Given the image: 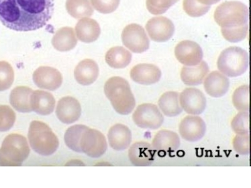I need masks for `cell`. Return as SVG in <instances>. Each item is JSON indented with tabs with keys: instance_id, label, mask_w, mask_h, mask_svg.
Returning <instances> with one entry per match:
<instances>
[{
	"instance_id": "cell-1",
	"label": "cell",
	"mask_w": 251,
	"mask_h": 188,
	"mask_svg": "<svg viewBox=\"0 0 251 188\" xmlns=\"http://www.w3.org/2000/svg\"><path fill=\"white\" fill-rule=\"evenodd\" d=\"M53 10V0H0V21L11 30H36L46 25Z\"/></svg>"
},
{
	"instance_id": "cell-2",
	"label": "cell",
	"mask_w": 251,
	"mask_h": 188,
	"mask_svg": "<svg viewBox=\"0 0 251 188\" xmlns=\"http://www.w3.org/2000/svg\"><path fill=\"white\" fill-rule=\"evenodd\" d=\"M248 9L237 1H226L216 8L214 19L221 27L224 39L237 43L246 39L248 35Z\"/></svg>"
},
{
	"instance_id": "cell-3",
	"label": "cell",
	"mask_w": 251,
	"mask_h": 188,
	"mask_svg": "<svg viewBox=\"0 0 251 188\" xmlns=\"http://www.w3.org/2000/svg\"><path fill=\"white\" fill-rule=\"evenodd\" d=\"M104 93L116 113L128 115L136 106V100L129 82L121 77H113L104 85Z\"/></svg>"
},
{
	"instance_id": "cell-4",
	"label": "cell",
	"mask_w": 251,
	"mask_h": 188,
	"mask_svg": "<svg viewBox=\"0 0 251 188\" xmlns=\"http://www.w3.org/2000/svg\"><path fill=\"white\" fill-rule=\"evenodd\" d=\"M28 136L31 148L40 155H52L59 147L57 136L48 125L39 120L31 122Z\"/></svg>"
},
{
	"instance_id": "cell-5",
	"label": "cell",
	"mask_w": 251,
	"mask_h": 188,
	"mask_svg": "<svg viewBox=\"0 0 251 188\" xmlns=\"http://www.w3.org/2000/svg\"><path fill=\"white\" fill-rule=\"evenodd\" d=\"M30 147L27 140L19 134L6 136L0 148V165L20 166L28 158Z\"/></svg>"
},
{
	"instance_id": "cell-6",
	"label": "cell",
	"mask_w": 251,
	"mask_h": 188,
	"mask_svg": "<svg viewBox=\"0 0 251 188\" xmlns=\"http://www.w3.org/2000/svg\"><path fill=\"white\" fill-rule=\"evenodd\" d=\"M217 65L220 72L227 77H239L248 70V53L241 47H228L222 51Z\"/></svg>"
},
{
	"instance_id": "cell-7",
	"label": "cell",
	"mask_w": 251,
	"mask_h": 188,
	"mask_svg": "<svg viewBox=\"0 0 251 188\" xmlns=\"http://www.w3.org/2000/svg\"><path fill=\"white\" fill-rule=\"evenodd\" d=\"M132 118L134 124L141 129H158L164 121V117L160 109L156 105L150 103L138 106Z\"/></svg>"
},
{
	"instance_id": "cell-8",
	"label": "cell",
	"mask_w": 251,
	"mask_h": 188,
	"mask_svg": "<svg viewBox=\"0 0 251 188\" xmlns=\"http://www.w3.org/2000/svg\"><path fill=\"white\" fill-rule=\"evenodd\" d=\"M122 39L124 46L132 52L141 53L150 48L149 37L140 24H132L126 26L122 32Z\"/></svg>"
},
{
	"instance_id": "cell-9",
	"label": "cell",
	"mask_w": 251,
	"mask_h": 188,
	"mask_svg": "<svg viewBox=\"0 0 251 188\" xmlns=\"http://www.w3.org/2000/svg\"><path fill=\"white\" fill-rule=\"evenodd\" d=\"M80 146L82 153L91 158H98L106 153L107 143L106 138L100 132L89 128L82 134Z\"/></svg>"
},
{
	"instance_id": "cell-10",
	"label": "cell",
	"mask_w": 251,
	"mask_h": 188,
	"mask_svg": "<svg viewBox=\"0 0 251 188\" xmlns=\"http://www.w3.org/2000/svg\"><path fill=\"white\" fill-rule=\"evenodd\" d=\"M179 100L183 111L189 115H201L207 106V99L204 94L193 87L184 89L179 96Z\"/></svg>"
},
{
	"instance_id": "cell-11",
	"label": "cell",
	"mask_w": 251,
	"mask_h": 188,
	"mask_svg": "<svg viewBox=\"0 0 251 188\" xmlns=\"http://www.w3.org/2000/svg\"><path fill=\"white\" fill-rule=\"evenodd\" d=\"M207 127L204 120L198 116H186L179 124V134L190 142L200 141L205 136Z\"/></svg>"
},
{
	"instance_id": "cell-12",
	"label": "cell",
	"mask_w": 251,
	"mask_h": 188,
	"mask_svg": "<svg viewBox=\"0 0 251 188\" xmlns=\"http://www.w3.org/2000/svg\"><path fill=\"white\" fill-rule=\"evenodd\" d=\"M175 55L183 66L193 67L202 61L203 54L201 46L196 42L184 40L176 46Z\"/></svg>"
},
{
	"instance_id": "cell-13",
	"label": "cell",
	"mask_w": 251,
	"mask_h": 188,
	"mask_svg": "<svg viewBox=\"0 0 251 188\" xmlns=\"http://www.w3.org/2000/svg\"><path fill=\"white\" fill-rule=\"evenodd\" d=\"M146 28L150 39L156 42H167L175 32L173 22L165 17H154L147 22Z\"/></svg>"
},
{
	"instance_id": "cell-14",
	"label": "cell",
	"mask_w": 251,
	"mask_h": 188,
	"mask_svg": "<svg viewBox=\"0 0 251 188\" xmlns=\"http://www.w3.org/2000/svg\"><path fill=\"white\" fill-rule=\"evenodd\" d=\"M33 80L39 88L53 91L61 86L63 78L61 73L57 69L43 66L40 67L34 71Z\"/></svg>"
},
{
	"instance_id": "cell-15",
	"label": "cell",
	"mask_w": 251,
	"mask_h": 188,
	"mask_svg": "<svg viewBox=\"0 0 251 188\" xmlns=\"http://www.w3.org/2000/svg\"><path fill=\"white\" fill-rule=\"evenodd\" d=\"M56 115L60 122L70 124L77 121L81 115L79 102L73 97H64L58 102Z\"/></svg>"
},
{
	"instance_id": "cell-16",
	"label": "cell",
	"mask_w": 251,
	"mask_h": 188,
	"mask_svg": "<svg viewBox=\"0 0 251 188\" xmlns=\"http://www.w3.org/2000/svg\"><path fill=\"white\" fill-rule=\"evenodd\" d=\"M130 77L134 82L150 86L160 81L161 71L155 65L141 64L136 65L130 71Z\"/></svg>"
},
{
	"instance_id": "cell-17",
	"label": "cell",
	"mask_w": 251,
	"mask_h": 188,
	"mask_svg": "<svg viewBox=\"0 0 251 188\" xmlns=\"http://www.w3.org/2000/svg\"><path fill=\"white\" fill-rule=\"evenodd\" d=\"M156 151L149 142L140 141L130 147L128 157L130 162L136 166H149L154 160Z\"/></svg>"
},
{
	"instance_id": "cell-18",
	"label": "cell",
	"mask_w": 251,
	"mask_h": 188,
	"mask_svg": "<svg viewBox=\"0 0 251 188\" xmlns=\"http://www.w3.org/2000/svg\"><path fill=\"white\" fill-rule=\"evenodd\" d=\"M230 81L227 76L219 71H213L207 75L203 81L206 93L210 97L219 98L227 94Z\"/></svg>"
},
{
	"instance_id": "cell-19",
	"label": "cell",
	"mask_w": 251,
	"mask_h": 188,
	"mask_svg": "<svg viewBox=\"0 0 251 188\" xmlns=\"http://www.w3.org/2000/svg\"><path fill=\"white\" fill-rule=\"evenodd\" d=\"M151 145L160 154L173 153L180 147V139L175 132L163 129L154 136Z\"/></svg>"
},
{
	"instance_id": "cell-20",
	"label": "cell",
	"mask_w": 251,
	"mask_h": 188,
	"mask_svg": "<svg viewBox=\"0 0 251 188\" xmlns=\"http://www.w3.org/2000/svg\"><path fill=\"white\" fill-rule=\"evenodd\" d=\"M107 138L112 149L118 151H123L131 145L132 133L126 125L117 124L110 128Z\"/></svg>"
},
{
	"instance_id": "cell-21",
	"label": "cell",
	"mask_w": 251,
	"mask_h": 188,
	"mask_svg": "<svg viewBox=\"0 0 251 188\" xmlns=\"http://www.w3.org/2000/svg\"><path fill=\"white\" fill-rule=\"evenodd\" d=\"M99 73L100 69L97 63L93 60L85 59L76 66L75 77L82 86H89L97 80Z\"/></svg>"
},
{
	"instance_id": "cell-22",
	"label": "cell",
	"mask_w": 251,
	"mask_h": 188,
	"mask_svg": "<svg viewBox=\"0 0 251 188\" xmlns=\"http://www.w3.org/2000/svg\"><path fill=\"white\" fill-rule=\"evenodd\" d=\"M31 109L42 116L49 115L53 113L55 106V99L52 94L44 91H35L31 95Z\"/></svg>"
},
{
	"instance_id": "cell-23",
	"label": "cell",
	"mask_w": 251,
	"mask_h": 188,
	"mask_svg": "<svg viewBox=\"0 0 251 188\" xmlns=\"http://www.w3.org/2000/svg\"><path fill=\"white\" fill-rule=\"evenodd\" d=\"M209 72V67L205 61H201L196 66H184L181 69V80L186 86H199L204 81Z\"/></svg>"
},
{
	"instance_id": "cell-24",
	"label": "cell",
	"mask_w": 251,
	"mask_h": 188,
	"mask_svg": "<svg viewBox=\"0 0 251 188\" xmlns=\"http://www.w3.org/2000/svg\"><path fill=\"white\" fill-rule=\"evenodd\" d=\"M78 39L84 43H91L98 39L100 34V24L96 20L83 18L77 22L75 28Z\"/></svg>"
},
{
	"instance_id": "cell-25",
	"label": "cell",
	"mask_w": 251,
	"mask_h": 188,
	"mask_svg": "<svg viewBox=\"0 0 251 188\" xmlns=\"http://www.w3.org/2000/svg\"><path fill=\"white\" fill-rule=\"evenodd\" d=\"M180 94L177 92H166L161 95L158 101L159 109L167 117L174 118L182 113L179 100Z\"/></svg>"
},
{
	"instance_id": "cell-26",
	"label": "cell",
	"mask_w": 251,
	"mask_h": 188,
	"mask_svg": "<svg viewBox=\"0 0 251 188\" xmlns=\"http://www.w3.org/2000/svg\"><path fill=\"white\" fill-rule=\"evenodd\" d=\"M32 89L25 86L15 87L11 92L10 102L13 108L22 113H30L32 111L30 104V98Z\"/></svg>"
},
{
	"instance_id": "cell-27",
	"label": "cell",
	"mask_w": 251,
	"mask_h": 188,
	"mask_svg": "<svg viewBox=\"0 0 251 188\" xmlns=\"http://www.w3.org/2000/svg\"><path fill=\"white\" fill-rule=\"evenodd\" d=\"M51 44L58 51H68L73 50L77 44L75 30L68 26L60 28L53 35Z\"/></svg>"
},
{
	"instance_id": "cell-28",
	"label": "cell",
	"mask_w": 251,
	"mask_h": 188,
	"mask_svg": "<svg viewBox=\"0 0 251 188\" xmlns=\"http://www.w3.org/2000/svg\"><path fill=\"white\" fill-rule=\"evenodd\" d=\"M105 60L109 66L116 69H124L131 62L132 54L123 47H114L107 51Z\"/></svg>"
},
{
	"instance_id": "cell-29",
	"label": "cell",
	"mask_w": 251,
	"mask_h": 188,
	"mask_svg": "<svg viewBox=\"0 0 251 188\" xmlns=\"http://www.w3.org/2000/svg\"><path fill=\"white\" fill-rule=\"evenodd\" d=\"M66 6L69 14L76 19L90 17L94 13L90 0H67Z\"/></svg>"
},
{
	"instance_id": "cell-30",
	"label": "cell",
	"mask_w": 251,
	"mask_h": 188,
	"mask_svg": "<svg viewBox=\"0 0 251 188\" xmlns=\"http://www.w3.org/2000/svg\"><path fill=\"white\" fill-rule=\"evenodd\" d=\"M89 129L84 125H75L69 127L65 133L64 140L67 147L77 153H82L80 142L83 133Z\"/></svg>"
},
{
	"instance_id": "cell-31",
	"label": "cell",
	"mask_w": 251,
	"mask_h": 188,
	"mask_svg": "<svg viewBox=\"0 0 251 188\" xmlns=\"http://www.w3.org/2000/svg\"><path fill=\"white\" fill-rule=\"evenodd\" d=\"M250 86L243 85L235 89L232 95V104L239 111H250Z\"/></svg>"
},
{
	"instance_id": "cell-32",
	"label": "cell",
	"mask_w": 251,
	"mask_h": 188,
	"mask_svg": "<svg viewBox=\"0 0 251 188\" xmlns=\"http://www.w3.org/2000/svg\"><path fill=\"white\" fill-rule=\"evenodd\" d=\"M15 73L8 62L0 61V92L8 90L14 81Z\"/></svg>"
},
{
	"instance_id": "cell-33",
	"label": "cell",
	"mask_w": 251,
	"mask_h": 188,
	"mask_svg": "<svg viewBox=\"0 0 251 188\" xmlns=\"http://www.w3.org/2000/svg\"><path fill=\"white\" fill-rule=\"evenodd\" d=\"M232 131L236 134H250V113L239 111L231 122Z\"/></svg>"
},
{
	"instance_id": "cell-34",
	"label": "cell",
	"mask_w": 251,
	"mask_h": 188,
	"mask_svg": "<svg viewBox=\"0 0 251 188\" xmlns=\"http://www.w3.org/2000/svg\"><path fill=\"white\" fill-rule=\"evenodd\" d=\"M16 114L11 107L0 106V132H6L14 125Z\"/></svg>"
},
{
	"instance_id": "cell-35",
	"label": "cell",
	"mask_w": 251,
	"mask_h": 188,
	"mask_svg": "<svg viewBox=\"0 0 251 188\" xmlns=\"http://www.w3.org/2000/svg\"><path fill=\"white\" fill-rule=\"evenodd\" d=\"M178 1L179 0H147V7L151 14L162 15Z\"/></svg>"
},
{
	"instance_id": "cell-36",
	"label": "cell",
	"mask_w": 251,
	"mask_h": 188,
	"mask_svg": "<svg viewBox=\"0 0 251 188\" xmlns=\"http://www.w3.org/2000/svg\"><path fill=\"white\" fill-rule=\"evenodd\" d=\"M183 10L187 15L192 17L203 16L210 10V6L201 5L196 0H183Z\"/></svg>"
},
{
	"instance_id": "cell-37",
	"label": "cell",
	"mask_w": 251,
	"mask_h": 188,
	"mask_svg": "<svg viewBox=\"0 0 251 188\" xmlns=\"http://www.w3.org/2000/svg\"><path fill=\"white\" fill-rule=\"evenodd\" d=\"M233 148L237 154L248 156L250 153V136L248 134H237L232 141Z\"/></svg>"
},
{
	"instance_id": "cell-38",
	"label": "cell",
	"mask_w": 251,
	"mask_h": 188,
	"mask_svg": "<svg viewBox=\"0 0 251 188\" xmlns=\"http://www.w3.org/2000/svg\"><path fill=\"white\" fill-rule=\"evenodd\" d=\"M92 6L98 12L103 14H109L118 8L120 0H91Z\"/></svg>"
},
{
	"instance_id": "cell-39",
	"label": "cell",
	"mask_w": 251,
	"mask_h": 188,
	"mask_svg": "<svg viewBox=\"0 0 251 188\" xmlns=\"http://www.w3.org/2000/svg\"><path fill=\"white\" fill-rule=\"evenodd\" d=\"M221 0H196L197 2L203 6H211L212 4H216Z\"/></svg>"
},
{
	"instance_id": "cell-40",
	"label": "cell",
	"mask_w": 251,
	"mask_h": 188,
	"mask_svg": "<svg viewBox=\"0 0 251 188\" xmlns=\"http://www.w3.org/2000/svg\"><path fill=\"white\" fill-rule=\"evenodd\" d=\"M84 165V164H83V163L82 162H80V161H77V160H75V161H71V162H69L68 163H67V164H66V165Z\"/></svg>"
}]
</instances>
